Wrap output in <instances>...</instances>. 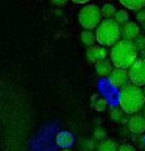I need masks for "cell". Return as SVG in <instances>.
Segmentation results:
<instances>
[{
    "label": "cell",
    "mask_w": 145,
    "mask_h": 151,
    "mask_svg": "<svg viewBox=\"0 0 145 151\" xmlns=\"http://www.w3.org/2000/svg\"><path fill=\"white\" fill-rule=\"evenodd\" d=\"M137 59H139V52L136 50L134 44L130 41H123V39H120L109 52V61L113 63L115 69L128 70Z\"/></svg>",
    "instance_id": "6da1fadb"
},
{
    "label": "cell",
    "mask_w": 145,
    "mask_h": 151,
    "mask_svg": "<svg viewBox=\"0 0 145 151\" xmlns=\"http://www.w3.org/2000/svg\"><path fill=\"white\" fill-rule=\"evenodd\" d=\"M145 106V95L142 87H137L134 84H128L120 91L119 97V108L128 115L139 114Z\"/></svg>",
    "instance_id": "7a4b0ae2"
},
{
    "label": "cell",
    "mask_w": 145,
    "mask_h": 151,
    "mask_svg": "<svg viewBox=\"0 0 145 151\" xmlns=\"http://www.w3.org/2000/svg\"><path fill=\"white\" fill-rule=\"evenodd\" d=\"M120 36H122V28L114 19H103V22L95 30L97 44L106 48L108 47L113 48L120 41Z\"/></svg>",
    "instance_id": "3957f363"
},
{
    "label": "cell",
    "mask_w": 145,
    "mask_h": 151,
    "mask_svg": "<svg viewBox=\"0 0 145 151\" xmlns=\"http://www.w3.org/2000/svg\"><path fill=\"white\" fill-rule=\"evenodd\" d=\"M78 22L84 30H97V27L103 22V16H102V8L95 3H87L84 5L80 13H78Z\"/></svg>",
    "instance_id": "277c9868"
},
{
    "label": "cell",
    "mask_w": 145,
    "mask_h": 151,
    "mask_svg": "<svg viewBox=\"0 0 145 151\" xmlns=\"http://www.w3.org/2000/svg\"><path fill=\"white\" fill-rule=\"evenodd\" d=\"M130 83L137 87H145V61L137 59L130 69H128Z\"/></svg>",
    "instance_id": "5b68a950"
},
{
    "label": "cell",
    "mask_w": 145,
    "mask_h": 151,
    "mask_svg": "<svg viewBox=\"0 0 145 151\" xmlns=\"http://www.w3.org/2000/svg\"><path fill=\"white\" fill-rule=\"evenodd\" d=\"M108 80H109V83H111V84H113L115 89H120V91L130 84L128 70H125V69H115V67H114V70L111 72V75L108 76Z\"/></svg>",
    "instance_id": "8992f818"
},
{
    "label": "cell",
    "mask_w": 145,
    "mask_h": 151,
    "mask_svg": "<svg viewBox=\"0 0 145 151\" xmlns=\"http://www.w3.org/2000/svg\"><path fill=\"white\" fill-rule=\"evenodd\" d=\"M108 50L106 47H102L98 45V44H95L94 47H89L86 50V59L89 61L91 64L95 65L98 61H103V59H108Z\"/></svg>",
    "instance_id": "52a82bcc"
},
{
    "label": "cell",
    "mask_w": 145,
    "mask_h": 151,
    "mask_svg": "<svg viewBox=\"0 0 145 151\" xmlns=\"http://www.w3.org/2000/svg\"><path fill=\"white\" fill-rule=\"evenodd\" d=\"M126 128L130 129L131 134H144L145 132V117L141 115V114L130 115Z\"/></svg>",
    "instance_id": "ba28073f"
},
{
    "label": "cell",
    "mask_w": 145,
    "mask_h": 151,
    "mask_svg": "<svg viewBox=\"0 0 145 151\" xmlns=\"http://www.w3.org/2000/svg\"><path fill=\"white\" fill-rule=\"evenodd\" d=\"M139 35H141V27H139L137 22H128V24L122 27V37H123V41L133 42Z\"/></svg>",
    "instance_id": "9c48e42d"
},
{
    "label": "cell",
    "mask_w": 145,
    "mask_h": 151,
    "mask_svg": "<svg viewBox=\"0 0 145 151\" xmlns=\"http://www.w3.org/2000/svg\"><path fill=\"white\" fill-rule=\"evenodd\" d=\"M55 142H56V145L59 148H70L72 145L75 143V137H74V134L69 132V131H61L56 134V137H55Z\"/></svg>",
    "instance_id": "30bf717a"
},
{
    "label": "cell",
    "mask_w": 145,
    "mask_h": 151,
    "mask_svg": "<svg viewBox=\"0 0 145 151\" xmlns=\"http://www.w3.org/2000/svg\"><path fill=\"white\" fill-rule=\"evenodd\" d=\"M114 70V65L109 59H103V61H98L95 64V73L98 76H109L111 72Z\"/></svg>",
    "instance_id": "8fae6325"
},
{
    "label": "cell",
    "mask_w": 145,
    "mask_h": 151,
    "mask_svg": "<svg viewBox=\"0 0 145 151\" xmlns=\"http://www.w3.org/2000/svg\"><path fill=\"white\" fill-rule=\"evenodd\" d=\"M91 106H92V109H95L97 112H105L108 108V101L105 100L103 97H100V95H92L91 97Z\"/></svg>",
    "instance_id": "7c38bea8"
},
{
    "label": "cell",
    "mask_w": 145,
    "mask_h": 151,
    "mask_svg": "<svg viewBox=\"0 0 145 151\" xmlns=\"http://www.w3.org/2000/svg\"><path fill=\"white\" fill-rule=\"evenodd\" d=\"M120 5H123L126 9L131 11H141L145 9V0H119Z\"/></svg>",
    "instance_id": "4fadbf2b"
},
{
    "label": "cell",
    "mask_w": 145,
    "mask_h": 151,
    "mask_svg": "<svg viewBox=\"0 0 145 151\" xmlns=\"http://www.w3.org/2000/svg\"><path fill=\"white\" fill-rule=\"evenodd\" d=\"M80 37H81V42L84 44V45H87V48H89V47H94V45L97 44L95 33L91 31V30H83Z\"/></svg>",
    "instance_id": "5bb4252c"
},
{
    "label": "cell",
    "mask_w": 145,
    "mask_h": 151,
    "mask_svg": "<svg viewBox=\"0 0 145 151\" xmlns=\"http://www.w3.org/2000/svg\"><path fill=\"white\" fill-rule=\"evenodd\" d=\"M97 151H119V145L111 139H105V140L98 142Z\"/></svg>",
    "instance_id": "9a60e30c"
},
{
    "label": "cell",
    "mask_w": 145,
    "mask_h": 151,
    "mask_svg": "<svg viewBox=\"0 0 145 151\" xmlns=\"http://www.w3.org/2000/svg\"><path fill=\"white\" fill-rule=\"evenodd\" d=\"M117 13V9L113 3H105L102 6V16L103 19H114V16Z\"/></svg>",
    "instance_id": "2e32d148"
},
{
    "label": "cell",
    "mask_w": 145,
    "mask_h": 151,
    "mask_svg": "<svg viewBox=\"0 0 145 151\" xmlns=\"http://www.w3.org/2000/svg\"><path fill=\"white\" fill-rule=\"evenodd\" d=\"M114 20L117 22L119 25H125L130 22V14H128L126 9H117V13L114 16Z\"/></svg>",
    "instance_id": "e0dca14e"
},
{
    "label": "cell",
    "mask_w": 145,
    "mask_h": 151,
    "mask_svg": "<svg viewBox=\"0 0 145 151\" xmlns=\"http://www.w3.org/2000/svg\"><path fill=\"white\" fill-rule=\"evenodd\" d=\"M123 111H122L119 106H117V108H113L109 111V119L113 120V122H122L123 120Z\"/></svg>",
    "instance_id": "ac0fdd59"
},
{
    "label": "cell",
    "mask_w": 145,
    "mask_h": 151,
    "mask_svg": "<svg viewBox=\"0 0 145 151\" xmlns=\"http://www.w3.org/2000/svg\"><path fill=\"white\" fill-rule=\"evenodd\" d=\"M133 44H134V47L137 52H142V50L145 48V36L144 35H139L134 41H133Z\"/></svg>",
    "instance_id": "d6986e66"
},
{
    "label": "cell",
    "mask_w": 145,
    "mask_h": 151,
    "mask_svg": "<svg viewBox=\"0 0 145 151\" xmlns=\"http://www.w3.org/2000/svg\"><path fill=\"white\" fill-rule=\"evenodd\" d=\"M106 139V131L103 129V128H97L95 131H94V140H105Z\"/></svg>",
    "instance_id": "ffe728a7"
},
{
    "label": "cell",
    "mask_w": 145,
    "mask_h": 151,
    "mask_svg": "<svg viewBox=\"0 0 145 151\" xmlns=\"http://www.w3.org/2000/svg\"><path fill=\"white\" fill-rule=\"evenodd\" d=\"M136 19H137V24H142V25H145V9L137 11V16H136Z\"/></svg>",
    "instance_id": "44dd1931"
},
{
    "label": "cell",
    "mask_w": 145,
    "mask_h": 151,
    "mask_svg": "<svg viewBox=\"0 0 145 151\" xmlns=\"http://www.w3.org/2000/svg\"><path fill=\"white\" fill-rule=\"evenodd\" d=\"M119 151H136V148L131 143H122L119 147Z\"/></svg>",
    "instance_id": "7402d4cb"
},
{
    "label": "cell",
    "mask_w": 145,
    "mask_h": 151,
    "mask_svg": "<svg viewBox=\"0 0 145 151\" xmlns=\"http://www.w3.org/2000/svg\"><path fill=\"white\" fill-rule=\"evenodd\" d=\"M84 147L89 151H95V150H94V148H95V145H94V139H87V140H84Z\"/></svg>",
    "instance_id": "603a6c76"
},
{
    "label": "cell",
    "mask_w": 145,
    "mask_h": 151,
    "mask_svg": "<svg viewBox=\"0 0 145 151\" xmlns=\"http://www.w3.org/2000/svg\"><path fill=\"white\" fill-rule=\"evenodd\" d=\"M50 2H52L55 6H64V5L67 3L69 0H50Z\"/></svg>",
    "instance_id": "cb8c5ba5"
},
{
    "label": "cell",
    "mask_w": 145,
    "mask_h": 151,
    "mask_svg": "<svg viewBox=\"0 0 145 151\" xmlns=\"http://www.w3.org/2000/svg\"><path fill=\"white\" fill-rule=\"evenodd\" d=\"M70 2H74V3H76V5H83V3H87L89 0H70Z\"/></svg>",
    "instance_id": "d4e9b609"
},
{
    "label": "cell",
    "mask_w": 145,
    "mask_h": 151,
    "mask_svg": "<svg viewBox=\"0 0 145 151\" xmlns=\"http://www.w3.org/2000/svg\"><path fill=\"white\" fill-rule=\"evenodd\" d=\"M139 59H142V61H145V48L142 50V52H139Z\"/></svg>",
    "instance_id": "484cf974"
},
{
    "label": "cell",
    "mask_w": 145,
    "mask_h": 151,
    "mask_svg": "<svg viewBox=\"0 0 145 151\" xmlns=\"http://www.w3.org/2000/svg\"><path fill=\"white\" fill-rule=\"evenodd\" d=\"M61 151H72L70 148H66V150H61Z\"/></svg>",
    "instance_id": "4316f807"
},
{
    "label": "cell",
    "mask_w": 145,
    "mask_h": 151,
    "mask_svg": "<svg viewBox=\"0 0 145 151\" xmlns=\"http://www.w3.org/2000/svg\"><path fill=\"white\" fill-rule=\"evenodd\" d=\"M142 115H144V117H145V106H144V114H142Z\"/></svg>",
    "instance_id": "83f0119b"
},
{
    "label": "cell",
    "mask_w": 145,
    "mask_h": 151,
    "mask_svg": "<svg viewBox=\"0 0 145 151\" xmlns=\"http://www.w3.org/2000/svg\"><path fill=\"white\" fill-rule=\"evenodd\" d=\"M142 91H144V95H145V87H142Z\"/></svg>",
    "instance_id": "f1b7e54d"
},
{
    "label": "cell",
    "mask_w": 145,
    "mask_h": 151,
    "mask_svg": "<svg viewBox=\"0 0 145 151\" xmlns=\"http://www.w3.org/2000/svg\"><path fill=\"white\" fill-rule=\"evenodd\" d=\"M144 28H145V25H144Z\"/></svg>",
    "instance_id": "f546056e"
}]
</instances>
